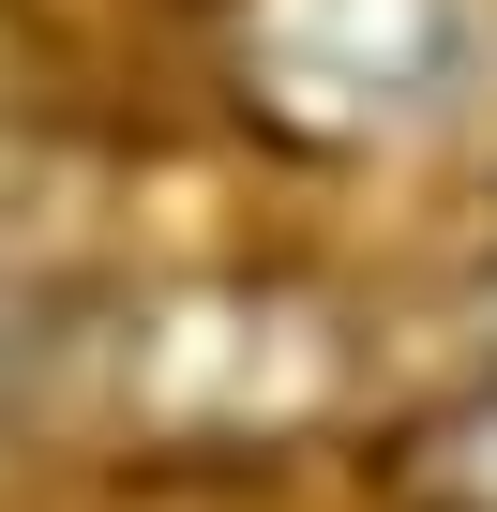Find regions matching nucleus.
I'll list each match as a JSON object with an SVG mask.
<instances>
[{
	"instance_id": "f257e3e1",
	"label": "nucleus",
	"mask_w": 497,
	"mask_h": 512,
	"mask_svg": "<svg viewBox=\"0 0 497 512\" xmlns=\"http://www.w3.org/2000/svg\"><path fill=\"white\" fill-rule=\"evenodd\" d=\"M226 61L287 136L362 151V136H422L497 76V16L482 0H241Z\"/></svg>"
},
{
	"instance_id": "f03ea898",
	"label": "nucleus",
	"mask_w": 497,
	"mask_h": 512,
	"mask_svg": "<svg viewBox=\"0 0 497 512\" xmlns=\"http://www.w3.org/2000/svg\"><path fill=\"white\" fill-rule=\"evenodd\" d=\"M422 497H437V512H497V392H482L452 437H422Z\"/></svg>"
}]
</instances>
